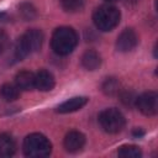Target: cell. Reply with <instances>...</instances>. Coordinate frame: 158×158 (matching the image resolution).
I'll use <instances>...</instances> for the list:
<instances>
[{
    "instance_id": "obj_19",
    "label": "cell",
    "mask_w": 158,
    "mask_h": 158,
    "mask_svg": "<svg viewBox=\"0 0 158 158\" xmlns=\"http://www.w3.org/2000/svg\"><path fill=\"white\" fill-rule=\"evenodd\" d=\"M9 36H7V33L5 32V31H2V30H0V54L7 48V46H9Z\"/></svg>"
},
{
    "instance_id": "obj_11",
    "label": "cell",
    "mask_w": 158,
    "mask_h": 158,
    "mask_svg": "<svg viewBox=\"0 0 158 158\" xmlns=\"http://www.w3.org/2000/svg\"><path fill=\"white\" fill-rule=\"evenodd\" d=\"M15 84L20 90H31L35 88V74L28 70L19 72L15 77Z\"/></svg>"
},
{
    "instance_id": "obj_15",
    "label": "cell",
    "mask_w": 158,
    "mask_h": 158,
    "mask_svg": "<svg viewBox=\"0 0 158 158\" xmlns=\"http://www.w3.org/2000/svg\"><path fill=\"white\" fill-rule=\"evenodd\" d=\"M117 154L122 158H139L142 156V152L139 149V147L133 146V144H126L120 147Z\"/></svg>"
},
{
    "instance_id": "obj_16",
    "label": "cell",
    "mask_w": 158,
    "mask_h": 158,
    "mask_svg": "<svg viewBox=\"0 0 158 158\" xmlns=\"http://www.w3.org/2000/svg\"><path fill=\"white\" fill-rule=\"evenodd\" d=\"M120 90V83L116 78H106L102 83V91L106 95H115Z\"/></svg>"
},
{
    "instance_id": "obj_1",
    "label": "cell",
    "mask_w": 158,
    "mask_h": 158,
    "mask_svg": "<svg viewBox=\"0 0 158 158\" xmlns=\"http://www.w3.org/2000/svg\"><path fill=\"white\" fill-rule=\"evenodd\" d=\"M78 43V35L72 27H59L57 28L51 40L52 49L59 56H67L74 51Z\"/></svg>"
},
{
    "instance_id": "obj_10",
    "label": "cell",
    "mask_w": 158,
    "mask_h": 158,
    "mask_svg": "<svg viewBox=\"0 0 158 158\" xmlns=\"http://www.w3.org/2000/svg\"><path fill=\"white\" fill-rule=\"evenodd\" d=\"M88 98L85 96H75V98H72L64 102H62L58 107H57V111L60 112V114H68V112H74L77 110H80L83 106L86 105L88 102Z\"/></svg>"
},
{
    "instance_id": "obj_22",
    "label": "cell",
    "mask_w": 158,
    "mask_h": 158,
    "mask_svg": "<svg viewBox=\"0 0 158 158\" xmlns=\"http://www.w3.org/2000/svg\"><path fill=\"white\" fill-rule=\"evenodd\" d=\"M106 1H109V2H112V1H118V0H106Z\"/></svg>"
},
{
    "instance_id": "obj_13",
    "label": "cell",
    "mask_w": 158,
    "mask_h": 158,
    "mask_svg": "<svg viewBox=\"0 0 158 158\" xmlns=\"http://www.w3.org/2000/svg\"><path fill=\"white\" fill-rule=\"evenodd\" d=\"M81 64L88 70H95L101 64V58L98 52L95 51H86L81 57Z\"/></svg>"
},
{
    "instance_id": "obj_14",
    "label": "cell",
    "mask_w": 158,
    "mask_h": 158,
    "mask_svg": "<svg viewBox=\"0 0 158 158\" xmlns=\"http://www.w3.org/2000/svg\"><path fill=\"white\" fill-rule=\"evenodd\" d=\"M0 95L6 101H15L20 95V89L16 86V84H4L0 88Z\"/></svg>"
},
{
    "instance_id": "obj_3",
    "label": "cell",
    "mask_w": 158,
    "mask_h": 158,
    "mask_svg": "<svg viewBox=\"0 0 158 158\" xmlns=\"http://www.w3.org/2000/svg\"><path fill=\"white\" fill-rule=\"evenodd\" d=\"M23 153L27 157L42 158L47 157L52 152V144L48 138L41 133H31L23 141Z\"/></svg>"
},
{
    "instance_id": "obj_21",
    "label": "cell",
    "mask_w": 158,
    "mask_h": 158,
    "mask_svg": "<svg viewBox=\"0 0 158 158\" xmlns=\"http://www.w3.org/2000/svg\"><path fill=\"white\" fill-rule=\"evenodd\" d=\"M6 20H7V15L5 12H0V23L5 22Z\"/></svg>"
},
{
    "instance_id": "obj_4",
    "label": "cell",
    "mask_w": 158,
    "mask_h": 158,
    "mask_svg": "<svg viewBox=\"0 0 158 158\" xmlns=\"http://www.w3.org/2000/svg\"><path fill=\"white\" fill-rule=\"evenodd\" d=\"M93 20L99 30L111 31L120 22V11L112 5H101L94 11Z\"/></svg>"
},
{
    "instance_id": "obj_18",
    "label": "cell",
    "mask_w": 158,
    "mask_h": 158,
    "mask_svg": "<svg viewBox=\"0 0 158 158\" xmlns=\"http://www.w3.org/2000/svg\"><path fill=\"white\" fill-rule=\"evenodd\" d=\"M20 12L23 16V19H26V20H32L36 16L35 7L31 4H28V2H25V4H22L20 6Z\"/></svg>"
},
{
    "instance_id": "obj_9",
    "label": "cell",
    "mask_w": 158,
    "mask_h": 158,
    "mask_svg": "<svg viewBox=\"0 0 158 158\" xmlns=\"http://www.w3.org/2000/svg\"><path fill=\"white\" fill-rule=\"evenodd\" d=\"M54 86V78L48 70H40L35 74V88L41 91H49Z\"/></svg>"
},
{
    "instance_id": "obj_5",
    "label": "cell",
    "mask_w": 158,
    "mask_h": 158,
    "mask_svg": "<svg viewBox=\"0 0 158 158\" xmlns=\"http://www.w3.org/2000/svg\"><path fill=\"white\" fill-rule=\"evenodd\" d=\"M99 123L105 132L117 133V132L122 131V128L125 127L126 120L121 111H118L117 109L110 107V109H105L104 111L100 112Z\"/></svg>"
},
{
    "instance_id": "obj_12",
    "label": "cell",
    "mask_w": 158,
    "mask_h": 158,
    "mask_svg": "<svg viewBox=\"0 0 158 158\" xmlns=\"http://www.w3.org/2000/svg\"><path fill=\"white\" fill-rule=\"evenodd\" d=\"M15 151V139L7 133H0V157H11Z\"/></svg>"
},
{
    "instance_id": "obj_20",
    "label": "cell",
    "mask_w": 158,
    "mask_h": 158,
    "mask_svg": "<svg viewBox=\"0 0 158 158\" xmlns=\"http://www.w3.org/2000/svg\"><path fill=\"white\" fill-rule=\"evenodd\" d=\"M121 100H122L126 105H128V104H131V101H135V100H136V98H133V96H132V93L125 91V93H122V94H121Z\"/></svg>"
},
{
    "instance_id": "obj_7",
    "label": "cell",
    "mask_w": 158,
    "mask_h": 158,
    "mask_svg": "<svg viewBox=\"0 0 158 158\" xmlns=\"http://www.w3.org/2000/svg\"><path fill=\"white\" fill-rule=\"evenodd\" d=\"M138 43V37L132 28H125L116 40V48L120 52H130Z\"/></svg>"
},
{
    "instance_id": "obj_17",
    "label": "cell",
    "mask_w": 158,
    "mask_h": 158,
    "mask_svg": "<svg viewBox=\"0 0 158 158\" xmlns=\"http://www.w3.org/2000/svg\"><path fill=\"white\" fill-rule=\"evenodd\" d=\"M62 7L68 12H77L83 9L85 0H59Z\"/></svg>"
},
{
    "instance_id": "obj_6",
    "label": "cell",
    "mask_w": 158,
    "mask_h": 158,
    "mask_svg": "<svg viewBox=\"0 0 158 158\" xmlns=\"http://www.w3.org/2000/svg\"><path fill=\"white\" fill-rule=\"evenodd\" d=\"M137 109L146 116H153L158 111V95L154 91H147L137 96L136 100Z\"/></svg>"
},
{
    "instance_id": "obj_8",
    "label": "cell",
    "mask_w": 158,
    "mask_h": 158,
    "mask_svg": "<svg viewBox=\"0 0 158 158\" xmlns=\"http://www.w3.org/2000/svg\"><path fill=\"white\" fill-rule=\"evenodd\" d=\"M85 144V136L79 131H69L64 137V148L70 153L81 151Z\"/></svg>"
},
{
    "instance_id": "obj_2",
    "label": "cell",
    "mask_w": 158,
    "mask_h": 158,
    "mask_svg": "<svg viewBox=\"0 0 158 158\" xmlns=\"http://www.w3.org/2000/svg\"><path fill=\"white\" fill-rule=\"evenodd\" d=\"M43 43V33L37 28L26 31L16 42L15 57L16 59H23L28 54L38 51Z\"/></svg>"
}]
</instances>
